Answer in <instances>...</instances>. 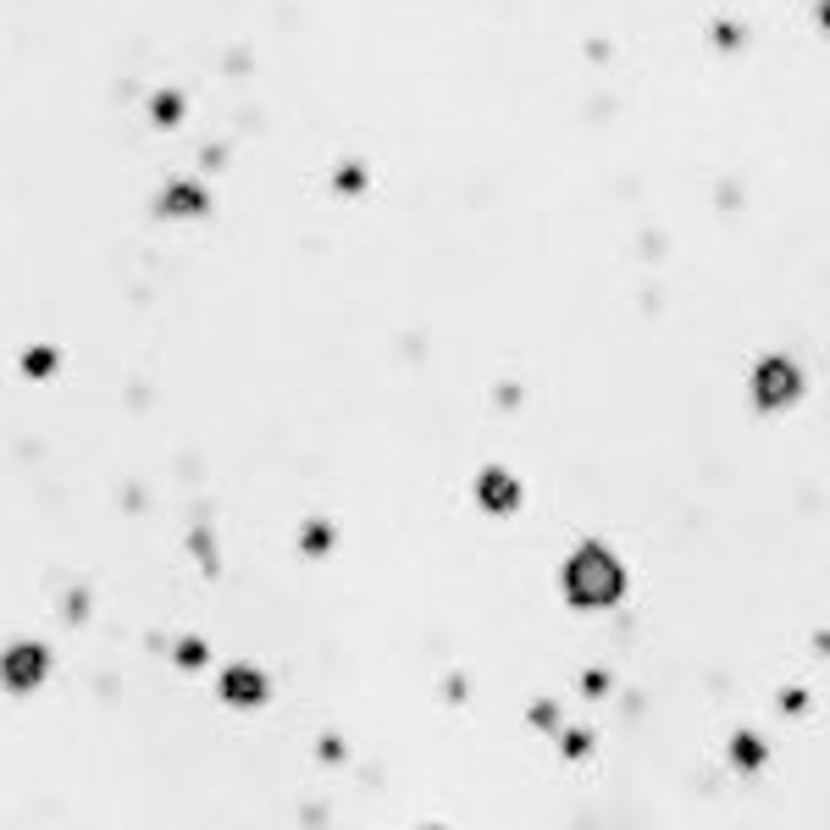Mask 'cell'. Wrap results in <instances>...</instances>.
<instances>
[{
    "instance_id": "6",
    "label": "cell",
    "mask_w": 830,
    "mask_h": 830,
    "mask_svg": "<svg viewBox=\"0 0 830 830\" xmlns=\"http://www.w3.org/2000/svg\"><path fill=\"white\" fill-rule=\"evenodd\" d=\"M166 216H183V211H205V194L200 189H189V183H172V194H166V205H161Z\"/></svg>"
},
{
    "instance_id": "4",
    "label": "cell",
    "mask_w": 830,
    "mask_h": 830,
    "mask_svg": "<svg viewBox=\"0 0 830 830\" xmlns=\"http://www.w3.org/2000/svg\"><path fill=\"white\" fill-rule=\"evenodd\" d=\"M482 510H515L521 504V487H515V476L510 471H482Z\"/></svg>"
},
{
    "instance_id": "3",
    "label": "cell",
    "mask_w": 830,
    "mask_h": 830,
    "mask_svg": "<svg viewBox=\"0 0 830 830\" xmlns=\"http://www.w3.org/2000/svg\"><path fill=\"white\" fill-rule=\"evenodd\" d=\"M45 670H50V659H45V648H34V642H23V648H12L6 659H0V676H6V687H39L45 681Z\"/></svg>"
},
{
    "instance_id": "2",
    "label": "cell",
    "mask_w": 830,
    "mask_h": 830,
    "mask_svg": "<svg viewBox=\"0 0 830 830\" xmlns=\"http://www.w3.org/2000/svg\"><path fill=\"white\" fill-rule=\"evenodd\" d=\"M797 393H803V377H797L792 360H764L759 377H753V399H759L764 410H786Z\"/></svg>"
},
{
    "instance_id": "7",
    "label": "cell",
    "mask_w": 830,
    "mask_h": 830,
    "mask_svg": "<svg viewBox=\"0 0 830 830\" xmlns=\"http://www.w3.org/2000/svg\"><path fill=\"white\" fill-rule=\"evenodd\" d=\"M327 543H332L327 526H310V532H305V554H327Z\"/></svg>"
},
{
    "instance_id": "9",
    "label": "cell",
    "mask_w": 830,
    "mask_h": 830,
    "mask_svg": "<svg viewBox=\"0 0 830 830\" xmlns=\"http://www.w3.org/2000/svg\"><path fill=\"white\" fill-rule=\"evenodd\" d=\"M736 759H742V764H759V742H753V736H736Z\"/></svg>"
},
{
    "instance_id": "10",
    "label": "cell",
    "mask_w": 830,
    "mask_h": 830,
    "mask_svg": "<svg viewBox=\"0 0 830 830\" xmlns=\"http://www.w3.org/2000/svg\"><path fill=\"white\" fill-rule=\"evenodd\" d=\"M178 659H183V664H200V659H205V648H200V642H183Z\"/></svg>"
},
{
    "instance_id": "5",
    "label": "cell",
    "mask_w": 830,
    "mask_h": 830,
    "mask_svg": "<svg viewBox=\"0 0 830 830\" xmlns=\"http://www.w3.org/2000/svg\"><path fill=\"white\" fill-rule=\"evenodd\" d=\"M222 698L227 703H261L266 698L261 670H233V676H222Z\"/></svg>"
},
{
    "instance_id": "8",
    "label": "cell",
    "mask_w": 830,
    "mask_h": 830,
    "mask_svg": "<svg viewBox=\"0 0 830 830\" xmlns=\"http://www.w3.org/2000/svg\"><path fill=\"white\" fill-rule=\"evenodd\" d=\"M50 366H56V355H50V349H34V355H28V377H45Z\"/></svg>"
},
{
    "instance_id": "1",
    "label": "cell",
    "mask_w": 830,
    "mask_h": 830,
    "mask_svg": "<svg viewBox=\"0 0 830 830\" xmlns=\"http://www.w3.org/2000/svg\"><path fill=\"white\" fill-rule=\"evenodd\" d=\"M565 593H570V604H581V609H609V604H620V593H626V570H620V559L609 554L604 543H587L565 565Z\"/></svg>"
}]
</instances>
